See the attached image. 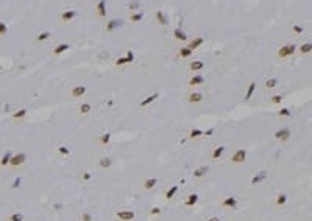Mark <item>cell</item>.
<instances>
[{"mask_svg": "<svg viewBox=\"0 0 312 221\" xmlns=\"http://www.w3.org/2000/svg\"><path fill=\"white\" fill-rule=\"evenodd\" d=\"M127 59H128V62H133V61H134V55H133L131 50L127 51Z\"/></svg>", "mask_w": 312, "mask_h": 221, "instance_id": "cell-46", "label": "cell"}, {"mask_svg": "<svg viewBox=\"0 0 312 221\" xmlns=\"http://www.w3.org/2000/svg\"><path fill=\"white\" fill-rule=\"evenodd\" d=\"M109 139H111V136L108 134V133H106V134H102V136H100V143H102V145H108V143H109Z\"/></svg>", "mask_w": 312, "mask_h": 221, "instance_id": "cell-37", "label": "cell"}, {"mask_svg": "<svg viewBox=\"0 0 312 221\" xmlns=\"http://www.w3.org/2000/svg\"><path fill=\"white\" fill-rule=\"evenodd\" d=\"M173 36H175V39H176V41H186V39H187L186 33H184V31H183V30H181L180 27L173 30Z\"/></svg>", "mask_w": 312, "mask_h": 221, "instance_id": "cell-16", "label": "cell"}, {"mask_svg": "<svg viewBox=\"0 0 312 221\" xmlns=\"http://www.w3.org/2000/svg\"><path fill=\"white\" fill-rule=\"evenodd\" d=\"M50 33L48 31H44V33H39L38 34V41H45V39H48Z\"/></svg>", "mask_w": 312, "mask_h": 221, "instance_id": "cell-40", "label": "cell"}, {"mask_svg": "<svg viewBox=\"0 0 312 221\" xmlns=\"http://www.w3.org/2000/svg\"><path fill=\"white\" fill-rule=\"evenodd\" d=\"M25 159H27V156L23 154V153H19V154H14L11 157V162H9V165L11 167H19V165H22L23 162H25Z\"/></svg>", "mask_w": 312, "mask_h": 221, "instance_id": "cell-5", "label": "cell"}, {"mask_svg": "<svg viewBox=\"0 0 312 221\" xmlns=\"http://www.w3.org/2000/svg\"><path fill=\"white\" fill-rule=\"evenodd\" d=\"M176 192H178V185H172V188L167 190V193H166V198H167V199H172V198L175 196Z\"/></svg>", "mask_w": 312, "mask_h": 221, "instance_id": "cell-33", "label": "cell"}, {"mask_svg": "<svg viewBox=\"0 0 312 221\" xmlns=\"http://www.w3.org/2000/svg\"><path fill=\"white\" fill-rule=\"evenodd\" d=\"M290 136H292V133H290V129H289V128H281V129H278V131L275 133V139L279 140V142H286V140H289Z\"/></svg>", "mask_w": 312, "mask_h": 221, "instance_id": "cell-2", "label": "cell"}, {"mask_svg": "<svg viewBox=\"0 0 312 221\" xmlns=\"http://www.w3.org/2000/svg\"><path fill=\"white\" fill-rule=\"evenodd\" d=\"M203 42H205V39H203L201 36H198V37H195V39H192L191 41V44H189L187 47L191 48V50H197L200 45H203Z\"/></svg>", "mask_w": 312, "mask_h": 221, "instance_id": "cell-13", "label": "cell"}, {"mask_svg": "<svg viewBox=\"0 0 312 221\" xmlns=\"http://www.w3.org/2000/svg\"><path fill=\"white\" fill-rule=\"evenodd\" d=\"M267 178V171H261L259 174H256L253 179H251V185H256V184H259V182H262V181Z\"/></svg>", "mask_w": 312, "mask_h": 221, "instance_id": "cell-18", "label": "cell"}, {"mask_svg": "<svg viewBox=\"0 0 312 221\" xmlns=\"http://www.w3.org/2000/svg\"><path fill=\"white\" fill-rule=\"evenodd\" d=\"M276 86H278V80H276V78H270V80L265 81V87L267 89H273Z\"/></svg>", "mask_w": 312, "mask_h": 221, "instance_id": "cell-32", "label": "cell"}, {"mask_svg": "<svg viewBox=\"0 0 312 221\" xmlns=\"http://www.w3.org/2000/svg\"><path fill=\"white\" fill-rule=\"evenodd\" d=\"M282 101V95H273L272 97V103L273 105H278V103H281Z\"/></svg>", "mask_w": 312, "mask_h": 221, "instance_id": "cell-44", "label": "cell"}, {"mask_svg": "<svg viewBox=\"0 0 312 221\" xmlns=\"http://www.w3.org/2000/svg\"><path fill=\"white\" fill-rule=\"evenodd\" d=\"M292 30H293L295 33H298V34H300V33H303V28L300 27V25H293V28H292Z\"/></svg>", "mask_w": 312, "mask_h": 221, "instance_id": "cell-47", "label": "cell"}, {"mask_svg": "<svg viewBox=\"0 0 312 221\" xmlns=\"http://www.w3.org/2000/svg\"><path fill=\"white\" fill-rule=\"evenodd\" d=\"M122 23H124L122 19H111L109 22L106 23V31H114L116 28L122 27Z\"/></svg>", "mask_w": 312, "mask_h": 221, "instance_id": "cell-7", "label": "cell"}, {"mask_svg": "<svg viewBox=\"0 0 312 221\" xmlns=\"http://www.w3.org/2000/svg\"><path fill=\"white\" fill-rule=\"evenodd\" d=\"M205 83H206V80H205V76H201V75H194L191 80H189V86H192V87L201 86V84H205Z\"/></svg>", "mask_w": 312, "mask_h": 221, "instance_id": "cell-8", "label": "cell"}, {"mask_svg": "<svg viewBox=\"0 0 312 221\" xmlns=\"http://www.w3.org/2000/svg\"><path fill=\"white\" fill-rule=\"evenodd\" d=\"M254 89H256V83H250L248 86V90H247V94H245V100H250L253 97V92H254Z\"/></svg>", "mask_w": 312, "mask_h": 221, "instance_id": "cell-31", "label": "cell"}, {"mask_svg": "<svg viewBox=\"0 0 312 221\" xmlns=\"http://www.w3.org/2000/svg\"><path fill=\"white\" fill-rule=\"evenodd\" d=\"M139 6H141V2H139V0H133V2L128 3V8H130L131 11H138Z\"/></svg>", "mask_w": 312, "mask_h": 221, "instance_id": "cell-35", "label": "cell"}, {"mask_svg": "<svg viewBox=\"0 0 312 221\" xmlns=\"http://www.w3.org/2000/svg\"><path fill=\"white\" fill-rule=\"evenodd\" d=\"M91 109H92V106L89 105V103H83V105H81V106L78 108V112L84 115V114H89V112H91Z\"/></svg>", "mask_w": 312, "mask_h": 221, "instance_id": "cell-25", "label": "cell"}, {"mask_svg": "<svg viewBox=\"0 0 312 221\" xmlns=\"http://www.w3.org/2000/svg\"><path fill=\"white\" fill-rule=\"evenodd\" d=\"M95 11H97L99 17H105L106 16V0H99V3L95 6Z\"/></svg>", "mask_w": 312, "mask_h": 221, "instance_id": "cell-9", "label": "cell"}, {"mask_svg": "<svg viewBox=\"0 0 312 221\" xmlns=\"http://www.w3.org/2000/svg\"><path fill=\"white\" fill-rule=\"evenodd\" d=\"M11 157H13V154H11L9 151H6V153L3 154V157H2V161H0V164H2L3 167H5V165H8V164L11 162Z\"/></svg>", "mask_w": 312, "mask_h": 221, "instance_id": "cell-28", "label": "cell"}, {"mask_svg": "<svg viewBox=\"0 0 312 221\" xmlns=\"http://www.w3.org/2000/svg\"><path fill=\"white\" fill-rule=\"evenodd\" d=\"M150 213H152V215H159V213H161V209H159V207H153Z\"/></svg>", "mask_w": 312, "mask_h": 221, "instance_id": "cell-49", "label": "cell"}, {"mask_svg": "<svg viewBox=\"0 0 312 221\" xmlns=\"http://www.w3.org/2000/svg\"><path fill=\"white\" fill-rule=\"evenodd\" d=\"M158 97H159L158 94H152L150 97H147L145 100H142L139 106H141V108H145V106H148V105H150V103H153V101H155V100H156Z\"/></svg>", "mask_w": 312, "mask_h": 221, "instance_id": "cell-19", "label": "cell"}, {"mask_svg": "<svg viewBox=\"0 0 312 221\" xmlns=\"http://www.w3.org/2000/svg\"><path fill=\"white\" fill-rule=\"evenodd\" d=\"M223 151H225V147H217V148L214 150V153H212V159H214V161L220 159L222 154H223Z\"/></svg>", "mask_w": 312, "mask_h": 221, "instance_id": "cell-24", "label": "cell"}, {"mask_svg": "<svg viewBox=\"0 0 312 221\" xmlns=\"http://www.w3.org/2000/svg\"><path fill=\"white\" fill-rule=\"evenodd\" d=\"M6 31H8V28H6V23H3V22H0V36H3V34H6Z\"/></svg>", "mask_w": 312, "mask_h": 221, "instance_id": "cell-43", "label": "cell"}, {"mask_svg": "<svg viewBox=\"0 0 312 221\" xmlns=\"http://www.w3.org/2000/svg\"><path fill=\"white\" fill-rule=\"evenodd\" d=\"M78 16V12L74 11V9H69V11H64L63 14H61V20L63 22H70L72 19H75Z\"/></svg>", "mask_w": 312, "mask_h": 221, "instance_id": "cell-10", "label": "cell"}, {"mask_svg": "<svg viewBox=\"0 0 312 221\" xmlns=\"http://www.w3.org/2000/svg\"><path fill=\"white\" fill-rule=\"evenodd\" d=\"M245 159H247V151L243 150V148L237 150V151L231 156V162H233V164H242V162H245Z\"/></svg>", "mask_w": 312, "mask_h": 221, "instance_id": "cell-3", "label": "cell"}, {"mask_svg": "<svg viewBox=\"0 0 312 221\" xmlns=\"http://www.w3.org/2000/svg\"><path fill=\"white\" fill-rule=\"evenodd\" d=\"M189 67H191L192 72H198V70H201L203 67H205V62H201V61H192Z\"/></svg>", "mask_w": 312, "mask_h": 221, "instance_id": "cell-22", "label": "cell"}, {"mask_svg": "<svg viewBox=\"0 0 312 221\" xmlns=\"http://www.w3.org/2000/svg\"><path fill=\"white\" fill-rule=\"evenodd\" d=\"M27 115V109H20V111H17V112H14L13 114V119H23V117Z\"/></svg>", "mask_w": 312, "mask_h": 221, "instance_id": "cell-36", "label": "cell"}, {"mask_svg": "<svg viewBox=\"0 0 312 221\" xmlns=\"http://www.w3.org/2000/svg\"><path fill=\"white\" fill-rule=\"evenodd\" d=\"M189 136H191V139H197V137H201V136H205V133L201 131V129H191V133H189Z\"/></svg>", "mask_w": 312, "mask_h": 221, "instance_id": "cell-29", "label": "cell"}, {"mask_svg": "<svg viewBox=\"0 0 312 221\" xmlns=\"http://www.w3.org/2000/svg\"><path fill=\"white\" fill-rule=\"evenodd\" d=\"M295 50H296V47L292 45V44L282 45V47L278 50V56H279V58H287V56H290V55L295 53Z\"/></svg>", "mask_w": 312, "mask_h": 221, "instance_id": "cell-1", "label": "cell"}, {"mask_svg": "<svg viewBox=\"0 0 312 221\" xmlns=\"http://www.w3.org/2000/svg\"><path fill=\"white\" fill-rule=\"evenodd\" d=\"M81 221H92V215L84 212V213H81Z\"/></svg>", "mask_w": 312, "mask_h": 221, "instance_id": "cell-42", "label": "cell"}, {"mask_svg": "<svg viewBox=\"0 0 312 221\" xmlns=\"http://www.w3.org/2000/svg\"><path fill=\"white\" fill-rule=\"evenodd\" d=\"M58 151H59V154H63V156H69V154H70V150L67 148V147H58Z\"/></svg>", "mask_w": 312, "mask_h": 221, "instance_id": "cell-38", "label": "cell"}, {"mask_svg": "<svg viewBox=\"0 0 312 221\" xmlns=\"http://www.w3.org/2000/svg\"><path fill=\"white\" fill-rule=\"evenodd\" d=\"M83 179H84V181H89V179H91V174H89V171H84V174H83Z\"/></svg>", "mask_w": 312, "mask_h": 221, "instance_id": "cell-50", "label": "cell"}, {"mask_svg": "<svg viewBox=\"0 0 312 221\" xmlns=\"http://www.w3.org/2000/svg\"><path fill=\"white\" fill-rule=\"evenodd\" d=\"M187 101L189 103H200V101H203V94H200V92L189 94L187 95Z\"/></svg>", "mask_w": 312, "mask_h": 221, "instance_id": "cell-11", "label": "cell"}, {"mask_svg": "<svg viewBox=\"0 0 312 221\" xmlns=\"http://www.w3.org/2000/svg\"><path fill=\"white\" fill-rule=\"evenodd\" d=\"M194 53V50H191L189 47H183V48H180V56L181 58H189Z\"/></svg>", "mask_w": 312, "mask_h": 221, "instance_id": "cell-26", "label": "cell"}, {"mask_svg": "<svg viewBox=\"0 0 312 221\" xmlns=\"http://www.w3.org/2000/svg\"><path fill=\"white\" fill-rule=\"evenodd\" d=\"M156 184H158V179H156V178H148V179L144 181V188H145V190H152Z\"/></svg>", "mask_w": 312, "mask_h": 221, "instance_id": "cell-14", "label": "cell"}, {"mask_svg": "<svg viewBox=\"0 0 312 221\" xmlns=\"http://www.w3.org/2000/svg\"><path fill=\"white\" fill-rule=\"evenodd\" d=\"M70 47H69V44H59V45H56V48L53 50V53L55 55H61V53H64L66 50H69Z\"/></svg>", "mask_w": 312, "mask_h": 221, "instance_id": "cell-23", "label": "cell"}, {"mask_svg": "<svg viewBox=\"0 0 312 221\" xmlns=\"http://www.w3.org/2000/svg\"><path fill=\"white\" fill-rule=\"evenodd\" d=\"M144 19V11H138V12H133V14L130 16V20L133 22V23H138V22H141Z\"/></svg>", "mask_w": 312, "mask_h": 221, "instance_id": "cell-20", "label": "cell"}, {"mask_svg": "<svg viewBox=\"0 0 312 221\" xmlns=\"http://www.w3.org/2000/svg\"><path fill=\"white\" fill-rule=\"evenodd\" d=\"M212 133H214V129H209V131L205 133V136H209V134H212Z\"/></svg>", "mask_w": 312, "mask_h": 221, "instance_id": "cell-52", "label": "cell"}, {"mask_svg": "<svg viewBox=\"0 0 312 221\" xmlns=\"http://www.w3.org/2000/svg\"><path fill=\"white\" fill-rule=\"evenodd\" d=\"M300 51H301L303 55H306V53H310V51H312V42L303 44V45L300 47Z\"/></svg>", "mask_w": 312, "mask_h": 221, "instance_id": "cell-30", "label": "cell"}, {"mask_svg": "<svg viewBox=\"0 0 312 221\" xmlns=\"http://www.w3.org/2000/svg\"><path fill=\"white\" fill-rule=\"evenodd\" d=\"M22 219H23V216H22L20 213H13L8 221H22Z\"/></svg>", "mask_w": 312, "mask_h": 221, "instance_id": "cell-39", "label": "cell"}, {"mask_svg": "<svg viewBox=\"0 0 312 221\" xmlns=\"http://www.w3.org/2000/svg\"><path fill=\"white\" fill-rule=\"evenodd\" d=\"M223 207H231V209H236L237 207V199L234 196H229V198H225L223 202H222Z\"/></svg>", "mask_w": 312, "mask_h": 221, "instance_id": "cell-12", "label": "cell"}, {"mask_svg": "<svg viewBox=\"0 0 312 221\" xmlns=\"http://www.w3.org/2000/svg\"><path fill=\"white\" fill-rule=\"evenodd\" d=\"M286 201H287V196H286L284 193H279L278 196H276V204H278V205H284V204H286Z\"/></svg>", "mask_w": 312, "mask_h": 221, "instance_id": "cell-34", "label": "cell"}, {"mask_svg": "<svg viewBox=\"0 0 312 221\" xmlns=\"http://www.w3.org/2000/svg\"><path fill=\"white\" fill-rule=\"evenodd\" d=\"M116 216L120 219V221H133L134 216H136V213H134L133 210H119L116 213Z\"/></svg>", "mask_w": 312, "mask_h": 221, "instance_id": "cell-4", "label": "cell"}, {"mask_svg": "<svg viewBox=\"0 0 312 221\" xmlns=\"http://www.w3.org/2000/svg\"><path fill=\"white\" fill-rule=\"evenodd\" d=\"M208 171H209V168H208L206 165H203V167L197 168V170L194 171V176H195V178H203V176L208 174Z\"/></svg>", "mask_w": 312, "mask_h": 221, "instance_id": "cell-17", "label": "cell"}, {"mask_svg": "<svg viewBox=\"0 0 312 221\" xmlns=\"http://www.w3.org/2000/svg\"><path fill=\"white\" fill-rule=\"evenodd\" d=\"M156 20L161 25H167L169 23V17L164 14V11H156Z\"/></svg>", "mask_w": 312, "mask_h": 221, "instance_id": "cell-15", "label": "cell"}, {"mask_svg": "<svg viewBox=\"0 0 312 221\" xmlns=\"http://www.w3.org/2000/svg\"><path fill=\"white\" fill-rule=\"evenodd\" d=\"M197 201H198V195H195V193H194V195H189L184 204H186L187 207H192V205H195V204H197Z\"/></svg>", "mask_w": 312, "mask_h": 221, "instance_id": "cell-21", "label": "cell"}, {"mask_svg": "<svg viewBox=\"0 0 312 221\" xmlns=\"http://www.w3.org/2000/svg\"><path fill=\"white\" fill-rule=\"evenodd\" d=\"M290 115V111L287 109V108H282L281 111H279V117H289Z\"/></svg>", "mask_w": 312, "mask_h": 221, "instance_id": "cell-45", "label": "cell"}, {"mask_svg": "<svg viewBox=\"0 0 312 221\" xmlns=\"http://www.w3.org/2000/svg\"><path fill=\"white\" fill-rule=\"evenodd\" d=\"M84 94H86V86H74L70 90L72 98H81Z\"/></svg>", "mask_w": 312, "mask_h": 221, "instance_id": "cell-6", "label": "cell"}, {"mask_svg": "<svg viewBox=\"0 0 312 221\" xmlns=\"http://www.w3.org/2000/svg\"><path fill=\"white\" fill-rule=\"evenodd\" d=\"M208 221H220V218H219V216H212V218H209Z\"/></svg>", "mask_w": 312, "mask_h": 221, "instance_id": "cell-51", "label": "cell"}, {"mask_svg": "<svg viewBox=\"0 0 312 221\" xmlns=\"http://www.w3.org/2000/svg\"><path fill=\"white\" fill-rule=\"evenodd\" d=\"M19 185H20V178H16L14 182H13V188H17Z\"/></svg>", "mask_w": 312, "mask_h": 221, "instance_id": "cell-48", "label": "cell"}, {"mask_svg": "<svg viewBox=\"0 0 312 221\" xmlns=\"http://www.w3.org/2000/svg\"><path fill=\"white\" fill-rule=\"evenodd\" d=\"M124 64H128L127 56H124V58H119V59L116 61V66H124Z\"/></svg>", "mask_w": 312, "mask_h": 221, "instance_id": "cell-41", "label": "cell"}, {"mask_svg": "<svg viewBox=\"0 0 312 221\" xmlns=\"http://www.w3.org/2000/svg\"><path fill=\"white\" fill-rule=\"evenodd\" d=\"M113 165V159L111 157H102L100 159V167L102 168H109Z\"/></svg>", "mask_w": 312, "mask_h": 221, "instance_id": "cell-27", "label": "cell"}]
</instances>
